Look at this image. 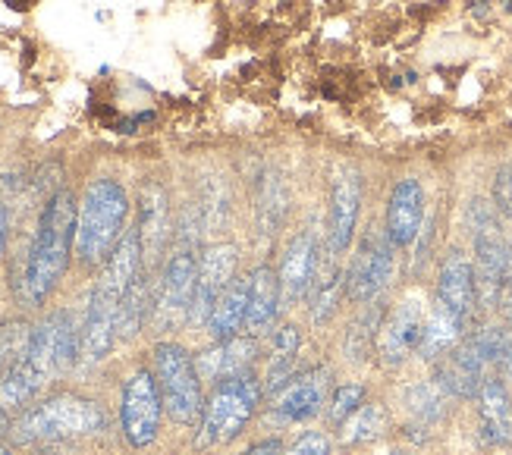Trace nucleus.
Listing matches in <instances>:
<instances>
[{
    "instance_id": "f257e3e1",
    "label": "nucleus",
    "mask_w": 512,
    "mask_h": 455,
    "mask_svg": "<svg viewBox=\"0 0 512 455\" xmlns=\"http://www.w3.org/2000/svg\"><path fill=\"white\" fill-rule=\"evenodd\" d=\"M139 270H142V239H139V230H126L117 248L110 252V258L104 261L92 295H88L82 346H79L82 364H98L114 349L120 302Z\"/></svg>"
},
{
    "instance_id": "f03ea898",
    "label": "nucleus",
    "mask_w": 512,
    "mask_h": 455,
    "mask_svg": "<svg viewBox=\"0 0 512 455\" xmlns=\"http://www.w3.org/2000/svg\"><path fill=\"white\" fill-rule=\"evenodd\" d=\"M76 211L79 204L66 189H57L41 208L38 230L19 283L26 305H41L66 273L70 252L76 248Z\"/></svg>"
},
{
    "instance_id": "7ed1b4c3",
    "label": "nucleus",
    "mask_w": 512,
    "mask_h": 455,
    "mask_svg": "<svg viewBox=\"0 0 512 455\" xmlns=\"http://www.w3.org/2000/svg\"><path fill=\"white\" fill-rule=\"evenodd\" d=\"M129 195L117 179H95L85 189L76 211V258L85 267H98L110 258L126 233Z\"/></svg>"
},
{
    "instance_id": "20e7f679",
    "label": "nucleus",
    "mask_w": 512,
    "mask_h": 455,
    "mask_svg": "<svg viewBox=\"0 0 512 455\" xmlns=\"http://www.w3.org/2000/svg\"><path fill=\"white\" fill-rule=\"evenodd\" d=\"M107 415L104 408L92 399H82L73 393L54 396L41 402L29 412H22L10 424L13 443H51V440H70V437H92L104 430Z\"/></svg>"
},
{
    "instance_id": "39448f33",
    "label": "nucleus",
    "mask_w": 512,
    "mask_h": 455,
    "mask_svg": "<svg viewBox=\"0 0 512 455\" xmlns=\"http://www.w3.org/2000/svg\"><path fill=\"white\" fill-rule=\"evenodd\" d=\"M258 399H261V383L255 380L252 371L217 380L211 396L205 399V412H202V421H198L195 446L211 449V446H224V443L236 440L242 430H246V424L252 421Z\"/></svg>"
},
{
    "instance_id": "423d86ee",
    "label": "nucleus",
    "mask_w": 512,
    "mask_h": 455,
    "mask_svg": "<svg viewBox=\"0 0 512 455\" xmlns=\"http://www.w3.org/2000/svg\"><path fill=\"white\" fill-rule=\"evenodd\" d=\"M57 336H60V311L44 317V321L32 330L26 352L16 358L4 383H0V408H4V412L29 405L41 393V386L60 371Z\"/></svg>"
},
{
    "instance_id": "0eeeda50",
    "label": "nucleus",
    "mask_w": 512,
    "mask_h": 455,
    "mask_svg": "<svg viewBox=\"0 0 512 455\" xmlns=\"http://www.w3.org/2000/svg\"><path fill=\"white\" fill-rule=\"evenodd\" d=\"M151 355H154V380H158L167 415L183 427L198 424L205 412V396H202V377H198L195 358L176 343H158Z\"/></svg>"
},
{
    "instance_id": "6e6552de",
    "label": "nucleus",
    "mask_w": 512,
    "mask_h": 455,
    "mask_svg": "<svg viewBox=\"0 0 512 455\" xmlns=\"http://www.w3.org/2000/svg\"><path fill=\"white\" fill-rule=\"evenodd\" d=\"M469 226L475 233V283H478V305L494 308L500 302V289L506 277L509 242L500 233L497 214L487 201L469 204Z\"/></svg>"
},
{
    "instance_id": "1a4fd4ad",
    "label": "nucleus",
    "mask_w": 512,
    "mask_h": 455,
    "mask_svg": "<svg viewBox=\"0 0 512 455\" xmlns=\"http://www.w3.org/2000/svg\"><path fill=\"white\" fill-rule=\"evenodd\" d=\"M195 277H198V258H195V236L183 233L176 252L170 255L161 289L154 295V324L161 330H173L183 321H189V308H192V295H195Z\"/></svg>"
},
{
    "instance_id": "9d476101",
    "label": "nucleus",
    "mask_w": 512,
    "mask_h": 455,
    "mask_svg": "<svg viewBox=\"0 0 512 455\" xmlns=\"http://www.w3.org/2000/svg\"><path fill=\"white\" fill-rule=\"evenodd\" d=\"M161 415H164V399L158 390V380H154L151 371L139 368L123 383L120 424H123L126 443L136 449L151 446L161 430Z\"/></svg>"
},
{
    "instance_id": "9b49d317",
    "label": "nucleus",
    "mask_w": 512,
    "mask_h": 455,
    "mask_svg": "<svg viewBox=\"0 0 512 455\" xmlns=\"http://www.w3.org/2000/svg\"><path fill=\"white\" fill-rule=\"evenodd\" d=\"M393 242L387 233H365L359 252L352 258V267L346 273V295L352 302H374L393 273Z\"/></svg>"
},
{
    "instance_id": "f8f14e48",
    "label": "nucleus",
    "mask_w": 512,
    "mask_h": 455,
    "mask_svg": "<svg viewBox=\"0 0 512 455\" xmlns=\"http://www.w3.org/2000/svg\"><path fill=\"white\" fill-rule=\"evenodd\" d=\"M233 270H236V248L233 245H211L208 252L198 258L195 295H192V308H189L192 324H198V327L208 324L217 299L233 283Z\"/></svg>"
},
{
    "instance_id": "ddd939ff",
    "label": "nucleus",
    "mask_w": 512,
    "mask_h": 455,
    "mask_svg": "<svg viewBox=\"0 0 512 455\" xmlns=\"http://www.w3.org/2000/svg\"><path fill=\"white\" fill-rule=\"evenodd\" d=\"M359 204H362V176L352 167H340L333 176L330 189V223H327V255H343L352 233L355 220H359Z\"/></svg>"
},
{
    "instance_id": "4468645a",
    "label": "nucleus",
    "mask_w": 512,
    "mask_h": 455,
    "mask_svg": "<svg viewBox=\"0 0 512 455\" xmlns=\"http://www.w3.org/2000/svg\"><path fill=\"white\" fill-rule=\"evenodd\" d=\"M437 305L447 308L462 327L475 321L478 311V283H475V264L465 258L459 248L447 255L437 277Z\"/></svg>"
},
{
    "instance_id": "2eb2a0df",
    "label": "nucleus",
    "mask_w": 512,
    "mask_h": 455,
    "mask_svg": "<svg viewBox=\"0 0 512 455\" xmlns=\"http://www.w3.org/2000/svg\"><path fill=\"white\" fill-rule=\"evenodd\" d=\"M487 368H491V364H487L481 346L475 343V336H469V339H462L453 352L440 358L437 386L456 399H475L484 377H487Z\"/></svg>"
},
{
    "instance_id": "dca6fc26",
    "label": "nucleus",
    "mask_w": 512,
    "mask_h": 455,
    "mask_svg": "<svg viewBox=\"0 0 512 455\" xmlns=\"http://www.w3.org/2000/svg\"><path fill=\"white\" fill-rule=\"evenodd\" d=\"M421 330H425V311L415 299H406L390 311V317L381 324V333H377V355L387 368H399L412 352H418Z\"/></svg>"
},
{
    "instance_id": "f3484780",
    "label": "nucleus",
    "mask_w": 512,
    "mask_h": 455,
    "mask_svg": "<svg viewBox=\"0 0 512 455\" xmlns=\"http://www.w3.org/2000/svg\"><path fill=\"white\" fill-rule=\"evenodd\" d=\"M421 220H425V189H421L418 179H399L387 201V239L396 248L412 245L421 230Z\"/></svg>"
},
{
    "instance_id": "a211bd4d",
    "label": "nucleus",
    "mask_w": 512,
    "mask_h": 455,
    "mask_svg": "<svg viewBox=\"0 0 512 455\" xmlns=\"http://www.w3.org/2000/svg\"><path fill=\"white\" fill-rule=\"evenodd\" d=\"M318 273V242L311 233H299L293 242H289L283 264L277 270L280 280V302L283 305H296L305 299V292L315 283Z\"/></svg>"
},
{
    "instance_id": "6ab92c4d",
    "label": "nucleus",
    "mask_w": 512,
    "mask_h": 455,
    "mask_svg": "<svg viewBox=\"0 0 512 455\" xmlns=\"http://www.w3.org/2000/svg\"><path fill=\"white\" fill-rule=\"evenodd\" d=\"M327 380H330V374L324 368H311V371L296 374L283 390L274 393V412L283 421L315 418L324 405V396H327Z\"/></svg>"
},
{
    "instance_id": "aec40b11",
    "label": "nucleus",
    "mask_w": 512,
    "mask_h": 455,
    "mask_svg": "<svg viewBox=\"0 0 512 455\" xmlns=\"http://www.w3.org/2000/svg\"><path fill=\"white\" fill-rule=\"evenodd\" d=\"M481 437L491 446H512V396L500 377L487 374L478 390Z\"/></svg>"
},
{
    "instance_id": "412c9836",
    "label": "nucleus",
    "mask_w": 512,
    "mask_h": 455,
    "mask_svg": "<svg viewBox=\"0 0 512 455\" xmlns=\"http://www.w3.org/2000/svg\"><path fill=\"white\" fill-rule=\"evenodd\" d=\"M255 339L252 336H230V339H220L217 346L205 349L202 355L195 358V368L202 380H227L236 374H249L252 361H255Z\"/></svg>"
},
{
    "instance_id": "4be33fe9",
    "label": "nucleus",
    "mask_w": 512,
    "mask_h": 455,
    "mask_svg": "<svg viewBox=\"0 0 512 455\" xmlns=\"http://www.w3.org/2000/svg\"><path fill=\"white\" fill-rule=\"evenodd\" d=\"M139 239H142V255L148 264L158 261L161 248L167 245V233H170V208H167V192L158 186V182H148L139 195Z\"/></svg>"
},
{
    "instance_id": "5701e85b",
    "label": "nucleus",
    "mask_w": 512,
    "mask_h": 455,
    "mask_svg": "<svg viewBox=\"0 0 512 455\" xmlns=\"http://www.w3.org/2000/svg\"><path fill=\"white\" fill-rule=\"evenodd\" d=\"M280 308V280L271 267H258L249 277V308H246V330L249 336H261L274 327Z\"/></svg>"
},
{
    "instance_id": "b1692460",
    "label": "nucleus",
    "mask_w": 512,
    "mask_h": 455,
    "mask_svg": "<svg viewBox=\"0 0 512 455\" xmlns=\"http://www.w3.org/2000/svg\"><path fill=\"white\" fill-rule=\"evenodd\" d=\"M246 308H249V280H233L227 286V292L217 299L208 324H205L214 343H220V339H230V336H239L242 324H246Z\"/></svg>"
},
{
    "instance_id": "393cba45",
    "label": "nucleus",
    "mask_w": 512,
    "mask_h": 455,
    "mask_svg": "<svg viewBox=\"0 0 512 455\" xmlns=\"http://www.w3.org/2000/svg\"><path fill=\"white\" fill-rule=\"evenodd\" d=\"M465 336V327L456 321V317L443 308L434 305V311L425 317V330H421V343H418V355L425 361H440L447 352H453Z\"/></svg>"
},
{
    "instance_id": "a878e982",
    "label": "nucleus",
    "mask_w": 512,
    "mask_h": 455,
    "mask_svg": "<svg viewBox=\"0 0 512 455\" xmlns=\"http://www.w3.org/2000/svg\"><path fill=\"white\" fill-rule=\"evenodd\" d=\"M154 299H151V277L148 270L142 267L136 273V280L129 283L123 302H120V314H117V339H132L142 330L145 314L151 311Z\"/></svg>"
},
{
    "instance_id": "bb28decb",
    "label": "nucleus",
    "mask_w": 512,
    "mask_h": 455,
    "mask_svg": "<svg viewBox=\"0 0 512 455\" xmlns=\"http://www.w3.org/2000/svg\"><path fill=\"white\" fill-rule=\"evenodd\" d=\"M384 324V305L381 302H368V308L355 317L352 327L346 330V352L352 361H365L371 346L377 343V333Z\"/></svg>"
},
{
    "instance_id": "cd10ccee",
    "label": "nucleus",
    "mask_w": 512,
    "mask_h": 455,
    "mask_svg": "<svg viewBox=\"0 0 512 455\" xmlns=\"http://www.w3.org/2000/svg\"><path fill=\"white\" fill-rule=\"evenodd\" d=\"M286 201H289L286 182L277 173H267L264 176V192H261V226H264V233H277V226H280V220L286 214Z\"/></svg>"
},
{
    "instance_id": "c85d7f7f",
    "label": "nucleus",
    "mask_w": 512,
    "mask_h": 455,
    "mask_svg": "<svg viewBox=\"0 0 512 455\" xmlns=\"http://www.w3.org/2000/svg\"><path fill=\"white\" fill-rule=\"evenodd\" d=\"M29 336H32V330L22 321H13V324H7L4 330H0V383H4V377L16 364V358L26 352Z\"/></svg>"
},
{
    "instance_id": "c756f323",
    "label": "nucleus",
    "mask_w": 512,
    "mask_h": 455,
    "mask_svg": "<svg viewBox=\"0 0 512 455\" xmlns=\"http://www.w3.org/2000/svg\"><path fill=\"white\" fill-rule=\"evenodd\" d=\"M346 443H365L374 440L384 427V408L381 405H365L346 421Z\"/></svg>"
},
{
    "instance_id": "7c9ffc66",
    "label": "nucleus",
    "mask_w": 512,
    "mask_h": 455,
    "mask_svg": "<svg viewBox=\"0 0 512 455\" xmlns=\"http://www.w3.org/2000/svg\"><path fill=\"white\" fill-rule=\"evenodd\" d=\"M365 402V386L362 383H343L330 399V424H346Z\"/></svg>"
},
{
    "instance_id": "2f4dec72",
    "label": "nucleus",
    "mask_w": 512,
    "mask_h": 455,
    "mask_svg": "<svg viewBox=\"0 0 512 455\" xmlns=\"http://www.w3.org/2000/svg\"><path fill=\"white\" fill-rule=\"evenodd\" d=\"M409 405L421 421H437L443 415V399L437 386H415V390H409Z\"/></svg>"
},
{
    "instance_id": "473e14b6",
    "label": "nucleus",
    "mask_w": 512,
    "mask_h": 455,
    "mask_svg": "<svg viewBox=\"0 0 512 455\" xmlns=\"http://www.w3.org/2000/svg\"><path fill=\"white\" fill-rule=\"evenodd\" d=\"M494 208L500 217L512 220V164H503L494 173Z\"/></svg>"
},
{
    "instance_id": "72a5a7b5",
    "label": "nucleus",
    "mask_w": 512,
    "mask_h": 455,
    "mask_svg": "<svg viewBox=\"0 0 512 455\" xmlns=\"http://www.w3.org/2000/svg\"><path fill=\"white\" fill-rule=\"evenodd\" d=\"M286 455H330V440L318 434V430H311V434H305Z\"/></svg>"
},
{
    "instance_id": "f704fd0d",
    "label": "nucleus",
    "mask_w": 512,
    "mask_h": 455,
    "mask_svg": "<svg viewBox=\"0 0 512 455\" xmlns=\"http://www.w3.org/2000/svg\"><path fill=\"white\" fill-rule=\"evenodd\" d=\"M497 308L503 311V317L512 324V242H509V258H506V277H503V289H500V302Z\"/></svg>"
},
{
    "instance_id": "c9c22d12",
    "label": "nucleus",
    "mask_w": 512,
    "mask_h": 455,
    "mask_svg": "<svg viewBox=\"0 0 512 455\" xmlns=\"http://www.w3.org/2000/svg\"><path fill=\"white\" fill-rule=\"evenodd\" d=\"M494 368L500 371V380H512V333L509 330L503 333V343H500Z\"/></svg>"
},
{
    "instance_id": "e433bc0d",
    "label": "nucleus",
    "mask_w": 512,
    "mask_h": 455,
    "mask_svg": "<svg viewBox=\"0 0 512 455\" xmlns=\"http://www.w3.org/2000/svg\"><path fill=\"white\" fill-rule=\"evenodd\" d=\"M280 452H283L280 440H261V443H255L252 449H246L242 455H280Z\"/></svg>"
},
{
    "instance_id": "4c0bfd02",
    "label": "nucleus",
    "mask_w": 512,
    "mask_h": 455,
    "mask_svg": "<svg viewBox=\"0 0 512 455\" xmlns=\"http://www.w3.org/2000/svg\"><path fill=\"white\" fill-rule=\"evenodd\" d=\"M4 245H7V208L0 204V255H4Z\"/></svg>"
},
{
    "instance_id": "58836bf2",
    "label": "nucleus",
    "mask_w": 512,
    "mask_h": 455,
    "mask_svg": "<svg viewBox=\"0 0 512 455\" xmlns=\"http://www.w3.org/2000/svg\"><path fill=\"white\" fill-rule=\"evenodd\" d=\"M0 430H7V412L0 408Z\"/></svg>"
},
{
    "instance_id": "ea45409f",
    "label": "nucleus",
    "mask_w": 512,
    "mask_h": 455,
    "mask_svg": "<svg viewBox=\"0 0 512 455\" xmlns=\"http://www.w3.org/2000/svg\"><path fill=\"white\" fill-rule=\"evenodd\" d=\"M0 455H13V452H10L7 446H0Z\"/></svg>"
},
{
    "instance_id": "a19ab883",
    "label": "nucleus",
    "mask_w": 512,
    "mask_h": 455,
    "mask_svg": "<svg viewBox=\"0 0 512 455\" xmlns=\"http://www.w3.org/2000/svg\"><path fill=\"white\" fill-rule=\"evenodd\" d=\"M396 455H412V452H396Z\"/></svg>"
}]
</instances>
